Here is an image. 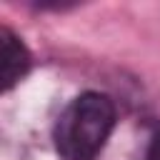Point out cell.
I'll return each instance as SVG.
<instances>
[{"label":"cell","instance_id":"1","mask_svg":"<svg viewBox=\"0 0 160 160\" xmlns=\"http://www.w3.org/2000/svg\"><path fill=\"white\" fill-rule=\"evenodd\" d=\"M115 128V105L108 95L88 90L72 98L58 115L52 142L62 160H92Z\"/></svg>","mask_w":160,"mask_h":160},{"label":"cell","instance_id":"2","mask_svg":"<svg viewBox=\"0 0 160 160\" xmlns=\"http://www.w3.org/2000/svg\"><path fill=\"white\" fill-rule=\"evenodd\" d=\"M30 50L25 48V42L10 30V28H0V85L2 92L12 90L30 70Z\"/></svg>","mask_w":160,"mask_h":160},{"label":"cell","instance_id":"3","mask_svg":"<svg viewBox=\"0 0 160 160\" xmlns=\"http://www.w3.org/2000/svg\"><path fill=\"white\" fill-rule=\"evenodd\" d=\"M142 160H160V128L152 132L150 142H148V150H145V158Z\"/></svg>","mask_w":160,"mask_h":160}]
</instances>
